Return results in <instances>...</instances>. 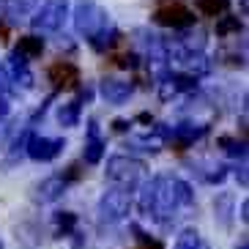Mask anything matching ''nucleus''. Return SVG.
Returning a JSON list of instances; mask_svg holds the SVG:
<instances>
[{
	"instance_id": "9d476101",
	"label": "nucleus",
	"mask_w": 249,
	"mask_h": 249,
	"mask_svg": "<svg viewBox=\"0 0 249 249\" xmlns=\"http://www.w3.org/2000/svg\"><path fill=\"white\" fill-rule=\"evenodd\" d=\"M104 148H107V142H104L102 132H99V121L90 118L88 121V137H85V151H82L85 164H99L102 156H104Z\"/></svg>"
},
{
	"instance_id": "4468645a",
	"label": "nucleus",
	"mask_w": 249,
	"mask_h": 249,
	"mask_svg": "<svg viewBox=\"0 0 249 249\" xmlns=\"http://www.w3.org/2000/svg\"><path fill=\"white\" fill-rule=\"evenodd\" d=\"M90 90L85 88L80 93V99H74V102H69V104H60V110H58V121H60V126H66V129H71V126H77L80 124V115H82V102H88L90 99Z\"/></svg>"
},
{
	"instance_id": "0eeeda50",
	"label": "nucleus",
	"mask_w": 249,
	"mask_h": 249,
	"mask_svg": "<svg viewBox=\"0 0 249 249\" xmlns=\"http://www.w3.org/2000/svg\"><path fill=\"white\" fill-rule=\"evenodd\" d=\"M66 142L60 137H38V134H30L28 145H25V154L33 161H52L63 154Z\"/></svg>"
},
{
	"instance_id": "5701e85b",
	"label": "nucleus",
	"mask_w": 249,
	"mask_h": 249,
	"mask_svg": "<svg viewBox=\"0 0 249 249\" xmlns=\"http://www.w3.org/2000/svg\"><path fill=\"white\" fill-rule=\"evenodd\" d=\"M219 145H225V151L233 156H241V159L247 156V145L238 142V140H233V137H219Z\"/></svg>"
},
{
	"instance_id": "2eb2a0df",
	"label": "nucleus",
	"mask_w": 249,
	"mask_h": 249,
	"mask_svg": "<svg viewBox=\"0 0 249 249\" xmlns=\"http://www.w3.org/2000/svg\"><path fill=\"white\" fill-rule=\"evenodd\" d=\"M41 52H44V38H38V36H19L17 50H14V58H19L22 63H30L33 58H41Z\"/></svg>"
},
{
	"instance_id": "9b49d317",
	"label": "nucleus",
	"mask_w": 249,
	"mask_h": 249,
	"mask_svg": "<svg viewBox=\"0 0 249 249\" xmlns=\"http://www.w3.org/2000/svg\"><path fill=\"white\" fill-rule=\"evenodd\" d=\"M47 77L58 88H77L80 85V69L74 66L71 60H55L50 66V71H47Z\"/></svg>"
},
{
	"instance_id": "f257e3e1",
	"label": "nucleus",
	"mask_w": 249,
	"mask_h": 249,
	"mask_svg": "<svg viewBox=\"0 0 249 249\" xmlns=\"http://www.w3.org/2000/svg\"><path fill=\"white\" fill-rule=\"evenodd\" d=\"M195 205V192L183 178L161 173L145 181L140 195V208L145 216H154L161 227H173L178 216H183L186 208Z\"/></svg>"
},
{
	"instance_id": "39448f33",
	"label": "nucleus",
	"mask_w": 249,
	"mask_h": 249,
	"mask_svg": "<svg viewBox=\"0 0 249 249\" xmlns=\"http://www.w3.org/2000/svg\"><path fill=\"white\" fill-rule=\"evenodd\" d=\"M132 211V192L121 189V186H112L102 195L99 200V222H107V225H115V222L126 219Z\"/></svg>"
},
{
	"instance_id": "aec40b11",
	"label": "nucleus",
	"mask_w": 249,
	"mask_h": 249,
	"mask_svg": "<svg viewBox=\"0 0 249 249\" xmlns=\"http://www.w3.org/2000/svg\"><path fill=\"white\" fill-rule=\"evenodd\" d=\"M55 230H58V235H77V213L58 211L55 213Z\"/></svg>"
},
{
	"instance_id": "4be33fe9",
	"label": "nucleus",
	"mask_w": 249,
	"mask_h": 249,
	"mask_svg": "<svg viewBox=\"0 0 249 249\" xmlns=\"http://www.w3.org/2000/svg\"><path fill=\"white\" fill-rule=\"evenodd\" d=\"M132 233H134V244H137V249H164V244L156 241V238H151V235H148L145 230H140L137 225H132Z\"/></svg>"
},
{
	"instance_id": "f3484780",
	"label": "nucleus",
	"mask_w": 249,
	"mask_h": 249,
	"mask_svg": "<svg viewBox=\"0 0 249 249\" xmlns=\"http://www.w3.org/2000/svg\"><path fill=\"white\" fill-rule=\"evenodd\" d=\"M213 211H216V222L222 227H230V222H233V197L230 195H219L213 200Z\"/></svg>"
},
{
	"instance_id": "dca6fc26",
	"label": "nucleus",
	"mask_w": 249,
	"mask_h": 249,
	"mask_svg": "<svg viewBox=\"0 0 249 249\" xmlns=\"http://www.w3.org/2000/svg\"><path fill=\"white\" fill-rule=\"evenodd\" d=\"M118 41H121V30L118 28H104L102 33H96L93 38H88V44L93 47L96 52H107V50H112V47L118 44Z\"/></svg>"
},
{
	"instance_id": "6e6552de",
	"label": "nucleus",
	"mask_w": 249,
	"mask_h": 249,
	"mask_svg": "<svg viewBox=\"0 0 249 249\" xmlns=\"http://www.w3.org/2000/svg\"><path fill=\"white\" fill-rule=\"evenodd\" d=\"M99 93H102V99H104L107 104H115V107H121V104H126L129 99H132L134 82H129V80H115V77H104V80L99 82Z\"/></svg>"
},
{
	"instance_id": "393cba45",
	"label": "nucleus",
	"mask_w": 249,
	"mask_h": 249,
	"mask_svg": "<svg viewBox=\"0 0 249 249\" xmlns=\"http://www.w3.org/2000/svg\"><path fill=\"white\" fill-rule=\"evenodd\" d=\"M0 36H6V25L0 22Z\"/></svg>"
},
{
	"instance_id": "412c9836",
	"label": "nucleus",
	"mask_w": 249,
	"mask_h": 249,
	"mask_svg": "<svg viewBox=\"0 0 249 249\" xmlns=\"http://www.w3.org/2000/svg\"><path fill=\"white\" fill-rule=\"evenodd\" d=\"M244 28V22L238 19V17H222L219 22H216V36L219 38H227V36H233V33H238V30Z\"/></svg>"
},
{
	"instance_id": "f8f14e48",
	"label": "nucleus",
	"mask_w": 249,
	"mask_h": 249,
	"mask_svg": "<svg viewBox=\"0 0 249 249\" xmlns=\"http://www.w3.org/2000/svg\"><path fill=\"white\" fill-rule=\"evenodd\" d=\"M66 186H69V183L63 181L60 176H50V178H44L41 183H36V189H33V200H36V203H55V200L63 197Z\"/></svg>"
},
{
	"instance_id": "a878e982",
	"label": "nucleus",
	"mask_w": 249,
	"mask_h": 249,
	"mask_svg": "<svg viewBox=\"0 0 249 249\" xmlns=\"http://www.w3.org/2000/svg\"><path fill=\"white\" fill-rule=\"evenodd\" d=\"M0 249H3V241H0Z\"/></svg>"
},
{
	"instance_id": "6ab92c4d",
	"label": "nucleus",
	"mask_w": 249,
	"mask_h": 249,
	"mask_svg": "<svg viewBox=\"0 0 249 249\" xmlns=\"http://www.w3.org/2000/svg\"><path fill=\"white\" fill-rule=\"evenodd\" d=\"M200 17H222L230 8V0H195Z\"/></svg>"
},
{
	"instance_id": "7ed1b4c3",
	"label": "nucleus",
	"mask_w": 249,
	"mask_h": 249,
	"mask_svg": "<svg viewBox=\"0 0 249 249\" xmlns=\"http://www.w3.org/2000/svg\"><path fill=\"white\" fill-rule=\"evenodd\" d=\"M142 173H145V164L140 159H132V156H112V159H107V170H104L107 181H112L115 186L129 192L137 186Z\"/></svg>"
},
{
	"instance_id": "20e7f679",
	"label": "nucleus",
	"mask_w": 249,
	"mask_h": 249,
	"mask_svg": "<svg viewBox=\"0 0 249 249\" xmlns=\"http://www.w3.org/2000/svg\"><path fill=\"white\" fill-rule=\"evenodd\" d=\"M69 17V0H44L33 11L30 25L36 33H58Z\"/></svg>"
},
{
	"instance_id": "1a4fd4ad",
	"label": "nucleus",
	"mask_w": 249,
	"mask_h": 249,
	"mask_svg": "<svg viewBox=\"0 0 249 249\" xmlns=\"http://www.w3.org/2000/svg\"><path fill=\"white\" fill-rule=\"evenodd\" d=\"M36 8L38 0H0V11H3L8 25H19L25 19H30Z\"/></svg>"
},
{
	"instance_id": "423d86ee",
	"label": "nucleus",
	"mask_w": 249,
	"mask_h": 249,
	"mask_svg": "<svg viewBox=\"0 0 249 249\" xmlns=\"http://www.w3.org/2000/svg\"><path fill=\"white\" fill-rule=\"evenodd\" d=\"M154 22L173 28V30H186L195 25V11L186 3H181V0H164L161 6H156Z\"/></svg>"
},
{
	"instance_id": "f03ea898",
	"label": "nucleus",
	"mask_w": 249,
	"mask_h": 249,
	"mask_svg": "<svg viewBox=\"0 0 249 249\" xmlns=\"http://www.w3.org/2000/svg\"><path fill=\"white\" fill-rule=\"evenodd\" d=\"M71 19H74V30L85 38H93L96 33H102L104 28H110V14L96 0H77Z\"/></svg>"
},
{
	"instance_id": "a211bd4d",
	"label": "nucleus",
	"mask_w": 249,
	"mask_h": 249,
	"mask_svg": "<svg viewBox=\"0 0 249 249\" xmlns=\"http://www.w3.org/2000/svg\"><path fill=\"white\" fill-rule=\"evenodd\" d=\"M176 249H208V244L200 238V233L195 230V227H186V230H181V233H178Z\"/></svg>"
},
{
	"instance_id": "b1692460",
	"label": "nucleus",
	"mask_w": 249,
	"mask_h": 249,
	"mask_svg": "<svg viewBox=\"0 0 249 249\" xmlns=\"http://www.w3.org/2000/svg\"><path fill=\"white\" fill-rule=\"evenodd\" d=\"M8 110H11V107H8L6 93H0V118H3V115H8Z\"/></svg>"
},
{
	"instance_id": "ddd939ff",
	"label": "nucleus",
	"mask_w": 249,
	"mask_h": 249,
	"mask_svg": "<svg viewBox=\"0 0 249 249\" xmlns=\"http://www.w3.org/2000/svg\"><path fill=\"white\" fill-rule=\"evenodd\" d=\"M205 129H208V126H203V124H181V126H176V129H170L167 140L178 148H189L195 140L203 137Z\"/></svg>"
}]
</instances>
